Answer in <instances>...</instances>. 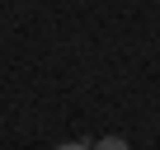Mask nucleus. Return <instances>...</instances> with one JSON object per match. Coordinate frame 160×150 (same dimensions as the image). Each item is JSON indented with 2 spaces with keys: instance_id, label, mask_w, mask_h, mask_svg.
<instances>
[{
  "instance_id": "obj_1",
  "label": "nucleus",
  "mask_w": 160,
  "mask_h": 150,
  "mask_svg": "<svg viewBox=\"0 0 160 150\" xmlns=\"http://www.w3.org/2000/svg\"><path fill=\"white\" fill-rule=\"evenodd\" d=\"M94 150H132V145H127V141H122V136H104V141H99V145H94Z\"/></svg>"
},
{
  "instance_id": "obj_2",
  "label": "nucleus",
  "mask_w": 160,
  "mask_h": 150,
  "mask_svg": "<svg viewBox=\"0 0 160 150\" xmlns=\"http://www.w3.org/2000/svg\"><path fill=\"white\" fill-rule=\"evenodd\" d=\"M57 150H94V145H90V141H61Z\"/></svg>"
}]
</instances>
